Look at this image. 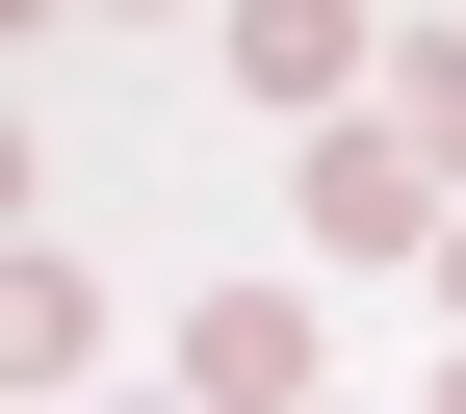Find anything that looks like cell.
<instances>
[{
	"label": "cell",
	"instance_id": "277c9868",
	"mask_svg": "<svg viewBox=\"0 0 466 414\" xmlns=\"http://www.w3.org/2000/svg\"><path fill=\"white\" fill-rule=\"evenodd\" d=\"M415 156L466 182V26H415Z\"/></svg>",
	"mask_w": 466,
	"mask_h": 414
},
{
	"label": "cell",
	"instance_id": "6da1fadb",
	"mask_svg": "<svg viewBox=\"0 0 466 414\" xmlns=\"http://www.w3.org/2000/svg\"><path fill=\"white\" fill-rule=\"evenodd\" d=\"M466 207H415V130H311V259H441Z\"/></svg>",
	"mask_w": 466,
	"mask_h": 414
},
{
	"label": "cell",
	"instance_id": "5b68a950",
	"mask_svg": "<svg viewBox=\"0 0 466 414\" xmlns=\"http://www.w3.org/2000/svg\"><path fill=\"white\" fill-rule=\"evenodd\" d=\"M441 285H466V233H441Z\"/></svg>",
	"mask_w": 466,
	"mask_h": 414
},
{
	"label": "cell",
	"instance_id": "8992f818",
	"mask_svg": "<svg viewBox=\"0 0 466 414\" xmlns=\"http://www.w3.org/2000/svg\"><path fill=\"white\" fill-rule=\"evenodd\" d=\"M441 414H466V389H441Z\"/></svg>",
	"mask_w": 466,
	"mask_h": 414
},
{
	"label": "cell",
	"instance_id": "7a4b0ae2",
	"mask_svg": "<svg viewBox=\"0 0 466 414\" xmlns=\"http://www.w3.org/2000/svg\"><path fill=\"white\" fill-rule=\"evenodd\" d=\"M182 414H311V311H285V285H233V311L182 337Z\"/></svg>",
	"mask_w": 466,
	"mask_h": 414
},
{
	"label": "cell",
	"instance_id": "3957f363",
	"mask_svg": "<svg viewBox=\"0 0 466 414\" xmlns=\"http://www.w3.org/2000/svg\"><path fill=\"white\" fill-rule=\"evenodd\" d=\"M233 78L311 104V130H363V26H337V0H259V26H233Z\"/></svg>",
	"mask_w": 466,
	"mask_h": 414
}]
</instances>
